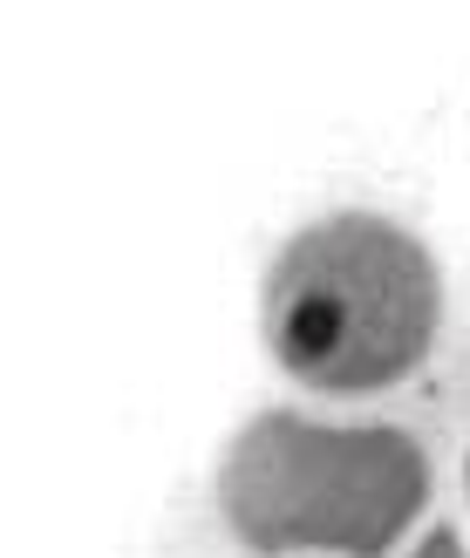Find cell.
<instances>
[{
	"mask_svg": "<svg viewBox=\"0 0 470 558\" xmlns=\"http://www.w3.org/2000/svg\"><path fill=\"white\" fill-rule=\"evenodd\" d=\"M260 341L308 396H389L444 341V266L396 218L327 211L273 253Z\"/></svg>",
	"mask_w": 470,
	"mask_h": 558,
	"instance_id": "obj_1",
	"label": "cell"
},
{
	"mask_svg": "<svg viewBox=\"0 0 470 558\" xmlns=\"http://www.w3.org/2000/svg\"><path fill=\"white\" fill-rule=\"evenodd\" d=\"M430 450L402 423L260 409L218 457V518L266 558H389L430 511Z\"/></svg>",
	"mask_w": 470,
	"mask_h": 558,
	"instance_id": "obj_2",
	"label": "cell"
},
{
	"mask_svg": "<svg viewBox=\"0 0 470 558\" xmlns=\"http://www.w3.org/2000/svg\"><path fill=\"white\" fill-rule=\"evenodd\" d=\"M409 558H470V551H463V538L450 532V524H430V538L409 551Z\"/></svg>",
	"mask_w": 470,
	"mask_h": 558,
	"instance_id": "obj_3",
	"label": "cell"
},
{
	"mask_svg": "<svg viewBox=\"0 0 470 558\" xmlns=\"http://www.w3.org/2000/svg\"><path fill=\"white\" fill-rule=\"evenodd\" d=\"M463 490H470V457H463Z\"/></svg>",
	"mask_w": 470,
	"mask_h": 558,
	"instance_id": "obj_4",
	"label": "cell"
}]
</instances>
